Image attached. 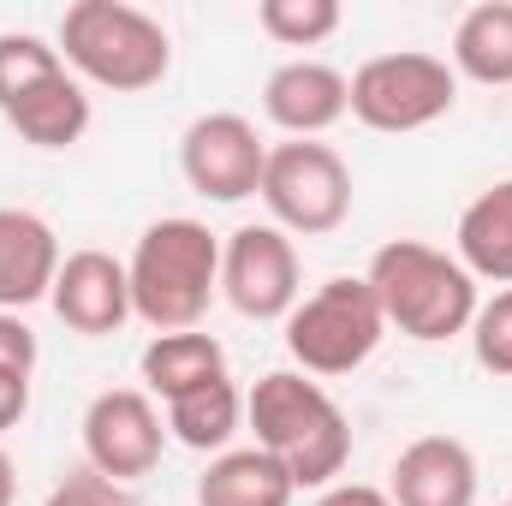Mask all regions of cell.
<instances>
[{"instance_id":"cell-3","label":"cell","mask_w":512,"mask_h":506,"mask_svg":"<svg viewBox=\"0 0 512 506\" xmlns=\"http://www.w3.org/2000/svg\"><path fill=\"white\" fill-rule=\"evenodd\" d=\"M66 72L90 90H114V96H143L173 72V36L155 12L131 6V0H72L60 12V36H54Z\"/></svg>"},{"instance_id":"cell-29","label":"cell","mask_w":512,"mask_h":506,"mask_svg":"<svg viewBox=\"0 0 512 506\" xmlns=\"http://www.w3.org/2000/svg\"><path fill=\"white\" fill-rule=\"evenodd\" d=\"M501 506H512V501H501Z\"/></svg>"},{"instance_id":"cell-9","label":"cell","mask_w":512,"mask_h":506,"mask_svg":"<svg viewBox=\"0 0 512 506\" xmlns=\"http://www.w3.org/2000/svg\"><path fill=\"white\" fill-rule=\"evenodd\" d=\"M84 465L114 477V483H137L161 465L167 453V417L161 405L143 393V387H102L90 405H84Z\"/></svg>"},{"instance_id":"cell-27","label":"cell","mask_w":512,"mask_h":506,"mask_svg":"<svg viewBox=\"0 0 512 506\" xmlns=\"http://www.w3.org/2000/svg\"><path fill=\"white\" fill-rule=\"evenodd\" d=\"M316 506H393V501H387V489H370V483H334V489H322Z\"/></svg>"},{"instance_id":"cell-20","label":"cell","mask_w":512,"mask_h":506,"mask_svg":"<svg viewBox=\"0 0 512 506\" xmlns=\"http://www.w3.org/2000/svg\"><path fill=\"white\" fill-rule=\"evenodd\" d=\"M447 66L483 90H512V0H477L453 24V60Z\"/></svg>"},{"instance_id":"cell-7","label":"cell","mask_w":512,"mask_h":506,"mask_svg":"<svg viewBox=\"0 0 512 506\" xmlns=\"http://www.w3.org/2000/svg\"><path fill=\"white\" fill-rule=\"evenodd\" d=\"M453 102H459V72L423 48H393L352 72V120L382 137L435 126L453 114Z\"/></svg>"},{"instance_id":"cell-8","label":"cell","mask_w":512,"mask_h":506,"mask_svg":"<svg viewBox=\"0 0 512 506\" xmlns=\"http://www.w3.org/2000/svg\"><path fill=\"white\" fill-rule=\"evenodd\" d=\"M221 298L245 322H286L304 298V262L298 245L274 221H245L221 239Z\"/></svg>"},{"instance_id":"cell-4","label":"cell","mask_w":512,"mask_h":506,"mask_svg":"<svg viewBox=\"0 0 512 506\" xmlns=\"http://www.w3.org/2000/svg\"><path fill=\"white\" fill-rule=\"evenodd\" d=\"M376 304H382L387 328L417 340V346H447L459 334H471V316H477V280L465 274V262L423 239H393L370 256L364 268Z\"/></svg>"},{"instance_id":"cell-19","label":"cell","mask_w":512,"mask_h":506,"mask_svg":"<svg viewBox=\"0 0 512 506\" xmlns=\"http://www.w3.org/2000/svg\"><path fill=\"white\" fill-rule=\"evenodd\" d=\"M0 120L18 131L30 149H72L90 131V90L72 72H60V78L36 84L30 96H18Z\"/></svg>"},{"instance_id":"cell-12","label":"cell","mask_w":512,"mask_h":506,"mask_svg":"<svg viewBox=\"0 0 512 506\" xmlns=\"http://www.w3.org/2000/svg\"><path fill=\"white\" fill-rule=\"evenodd\" d=\"M262 114L286 137H322L352 114V78L328 60H286L262 78Z\"/></svg>"},{"instance_id":"cell-6","label":"cell","mask_w":512,"mask_h":506,"mask_svg":"<svg viewBox=\"0 0 512 506\" xmlns=\"http://www.w3.org/2000/svg\"><path fill=\"white\" fill-rule=\"evenodd\" d=\"M256 197L286 239H328L352 221V167L322 137H286L268 143Z\"/></svg>"},{"instance_id":"cell-1","label":"cell","mask_w":512,"mask_h":506,"mask_svg":"<svg viewBox=\"0 0 512 506\" xmlns=\"http://www.w3.org/2000/svg\"><path fill=\"white\" fill-rule=\"evenodd\" d=\"M245 423L256 447L286 465L298 489H334L352 459V423L334 405V393L304 370H268L245 393Z\"/></svg>"},{"instance_id":"cell-26","label":"cell","mask_w":512,"mask_h":506,"mask_svg":"<svg viewBox=\"0 0 512 506\" xmlns=\"http://www.w3.org/2000/svg\"><path fill=\"white\" fill-rule=\"evenodd\" d=\"M24 417H30V376L0 364V435H6V429H18Z\"/></svg>"},{"instance_id":"cell-2","label":"cell","mask_w":512,"mask_h":506,"mask_svg":"<svg viewBox=\"0 0 512 506\" xmlns=\"http://www.w3.org/2000/svg\"><path fill=\"white\" fill-rule=\"evenodd\" d=\"M131 316L155 334H185L221 298V239L191 215H161L137 233L126 262Z\"/></svg>"},{"instance_id":"cell-24","label":"cell","mask_w":512,"mask_h":506,"mask_svg":"<svg viewBox=\"0 0 512 506\" xmlns=\"http://www.w3.org/2000/svg\"><path fill=\"white\" fill-rule=\"evenodd\" d=\"M42 506H137V495H131L126 483H114V477L78 465V471H66V477L48 489V501Z\"/></svg>"},{"instance_id":"cell-16","label":"cell","mask_w":512,"mask_h":506,"mask_svg":"<svg viewBox=\"0 0 512 506\" xmlns=\"http://www.w3.org/2000/svg\"><path fill=\"white\" fill-rule=\"evenodd\" d=\"M292 501H298V483L262 447H227L197 477V506H292Z\"/></svg>"},{"instance_id":"cell-21","label":"cell","mask_w":512,"mask_h":506,"mask_svg":"<svg viewBox=\"0 0 512 506\" xmlns=\"http://www.w3.org/2000/svg\"><path fill=\"white\" fill-rule=\"evenodd\" d=\"M60 72H66V60H60V48L48 36H36V30H0V114L18 96H30L36 84L60 78Z\"/></svg>"},{"instance_id":"cell-25","label":"cell","mask_w":512,"mask_h":506,"mask_svg":"<svg viewBox=\"0 0 512 506\" xmlns=\"http://www.w3.org/2000/svg\"><path fill=\"white\" fill-rule=\"evenodd\" d=\"M36 358H42V346H36L30 322H24V316H12V310H0V364H6V370L36 376Z\"/></svg>"},{"instance_id":"cell-23","label":"cell","mask_w":512,"mask_h":506,"mask_svg":"<svg viewBox=\"0 0 512 506\" xmlns=\"http://www.w3.org/2000/svg\"><path fill=\"white\" fill-rule=\"evenodd\" d=\"M471 352L489 376H512V286L477 304L471 316Z\"/></svg>"},{"instance_id":"cell-11","label":"cell","mask_w":512,"mask_h":506,"mask_svg":"<svg viewBox=\"0 0 512 506\" xmlns=\"http://www.w3.org/2000/svg\"><path fill=\"white\" fill-rule=\"evenodd\" d=\"M54 316L84 334V340H108L131 322V280L126 262L108 251H66L60 274H54V292H48Z\"/></svg>"},{"instance_id":"cell-17","label":"cell","mask_w":512,"mask_h":506,"mask_svg":"<svg viewBox=\"0 0 512 506\" xmlns=\"http://www.w3.org/2000/svg\"><path fill=\"white\" fill-rule=\"evenodd\" d=\"M167 435L179 441V447H191V453H227L233 447V435L245 429V393H239V381L233 376H215L203 381V387H191V393H179V399H167Z\"/></svg>"},{"instance_id":"cell-28","label":"cell","mask_w":512,"mask_h":506,"mask_svg":"<svg viewBox=\"0 0 512 506\" xmlns=\"http://www.w3.org/2000/svg\"><path fill=\"white\" fill-rule=\"evenodd\" d=\"M18 501V465H12V453L0 447V506Z\"/></svg>"},{"instance_id":"cell-22","label":"cell","mask_w":512,"mask_h":506,"mask_svg":"<svg viewBox=\"0 0 512 506\" xmlns=\"http://www.w3.org/2000/svg\"><path fill=\"white\" fill-rule=\"evenodd\" d=\"M256 24L280 48H322L340 30V0H262Z\"/></svg>"},{"instance_id":"cell-10","label":"cell","mask_w":512,"mask_h":506,"mask_svg":"<svg viewBox=\"0 0 512 506\" xmlns=\"http://www.w3.org/2000/svg\"><path fill=\"white\" fill-rule=\"evenodd\" d=\"M262 167H268V143L256 120L245 114H197L179 137V173L197 197L209 203H245L262 191Z\"/></svg>"},{"instance_id":"cell-18","label":"cell","mask_w":512,"mask_h":506,"mask_svg":"<svg viewBox=\"0 0 512 506\" xmlns=\"http://www.w3.org/2000/svg\"><path fill=\"white\" fill-rule=\"evenodd\" d=\"M137 376H143V393L149 399H179V393H191V387H203V381L227 376V352H221V340L215 334H203V328H185V334H155L149 346H143V358H137Z\"/></svg>"},{"instance_id":"cell-15","label":"cell","mask_w":512,"mask_h":506,"mask_svg":"<svg viewBox=\"0 0 512 506\" xmlns=\"http://www.w3.org/2000/svg\"><path fill=\"white\" fill-rule=\"evenodd\" d=\"M453 245L471 280H495L512 286V179H495L489 191H477L465 209H459V227H453Z\"/></svg>"},{"instance_id":"cell-13","label":"cell","mask_w":512,"mask_h":506,"mask_svg":"<svg viewBox=\"0 0 512 506\" xmlns=\"http://www.w3.org/2000/svg\"><path fill=\"white\" fill-rule=\"evenodd\" d=\"M393 506H477V453L459 435H417L387 471Z\"/></svg>"},{"instance_id":"cell-5","label":"cell","mask_w":512,"mask_h":506,"mask_svg":"<svg viewBox=\"0 0 512 506\" xmlns=\"http://www.w3.org/2000/svg\"><path fill=\"white\" fill-rule=\"evenodd\" d=\"M286 328V352H292V370L316 381L352 376L376 358V346L387 340V316L370 292L364 274H334L322 280L316 292H304L292 304V316L280 322Z\"/></svg>"},{"instance_id":"cell-14","label":"cell","mask_w":512,"mask_h":506,"mask_svg":"<svg viewBox=\"0 0 512 506\" xmlns=\"http://www.w3.org/2000/svg\"><path fill=\"white\" fill-rule=\"evenodd\" d=\"M60 262H66V251H60L54 227L36 209H6L0 203V310L24 316L30 304H42L54 292Z\"/></svg>"}]
</instances>
